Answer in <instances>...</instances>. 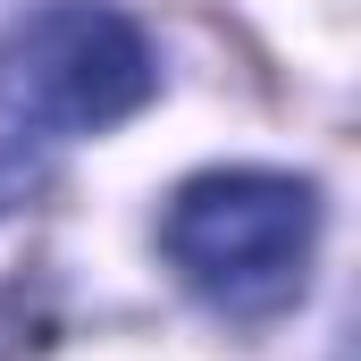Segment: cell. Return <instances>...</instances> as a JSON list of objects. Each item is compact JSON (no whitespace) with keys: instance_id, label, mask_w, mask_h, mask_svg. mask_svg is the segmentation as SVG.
<instances>
[{"instance_id":"6da1fadb","label":"cell","mask_w":361,"mask_h":361,"mask_svg":"<svg viewBox=\"0 0 361 361\" xmlns=\"http://www.w3.org/2000/svg\"><path fill=\"white\" fill-rule=\"evenodd\" d=\"M160 244L177 277L227 319H269L302 294L319 244V185L286 169H210L177 185Z\"/></svg>"},{"instance_id":"7a4b0ae2","label":"cell","mask_w":361,"mask_h":361,"mask_svg":"<svg viewBox=\"0 0 361 361\" xmlns=\"http://www.w3.org/2000/svg\"><path fill=\"white\" fill-rule=\"evenodd\" d=\"M59 143H68V126L34 101V85L0 59V219L17 210V202H34L42 177H51V160H59Z\"/></svg>"}]
</instances>
